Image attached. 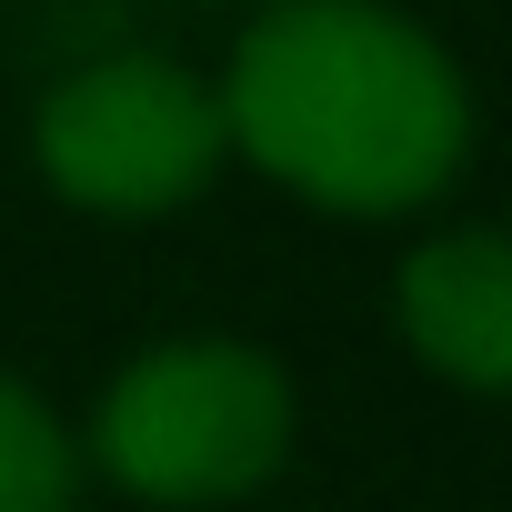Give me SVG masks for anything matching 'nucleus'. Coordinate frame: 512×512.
<instances>
[{
  "mask_svg": "<svg viewBox=\"0 0 512 512\" xmlns=\"http://www.w3.org/2000/svg\"><path fill=\"white\" fill-rule=\"evenodd\" d=\"M392 312H402V342L442 382H462V392L512 382V251H502V231L422 241L392 282Z\"/></svg>",
  "mask_w": 512,
  "mask_h": 512,
  "instance_id": "nucleus-4",
  "label": "nucleus"
},
{
  "mask_svg": "<svg viewBox=\"0 0 512 512\" xmlns=\"http://www.w3.org/2000/svg\"><path fill=\"white\" fill-rule=\"evenodd\" d=\"M81 492V452L51 422V402L31 382L0 372V512H71Z\"/></svg>",
  "mask_w": 512,
  "mask_h": 512,
  "instance_id": "nucleus-5",
  "label": "nucleus"
},
{
  "mask_svg": "<svg viewBox=\"0 0 512 512\" xmlns=\"http://www.w3.org/2000/svg\"><path fill=\"white\" fill-rule=\"evenodd\" d=\"M31 141H41L51 191L81 211H111V221H151V211L191 201L231 151L221 101L161 51H111V61L71 71L41 101Z\"/></svg>",
  "mask_w": 512,
  "mask_h": 512,
  "instance_id": "nucleus-3",
  "label": "nucleus"
},
{
  "mask_svg": "<svg viewBox=\"0 0 512 512\" xmlns=\"http://www.w3.org/2000/svg\"><path fill=\"white\" fill-rule=\"evenodd\" d=\"M211 101L231 151L362 221L432 201L472 151V91L452 51L382 0H282L262 31H241Z\"/></svg>",
  "mask_w": 512,
  "mask_h": 512,
  "instance_id": "nucleus-1",
  "label": "nucleus"
},
{
  "mask_svg": "<svg viewBox=\"0 0 512 512\" xmlns=\"http://www.w3.org/2000/svg\"><path fill=\"white\" fill-rule=\"evenodd\" d=\"M91 452L131 502H241L292 452V382L251 342H161L101 392Z\"/></svg>",
  "mask_w": 512,
  "mask_h": 512,
  "instance_id": "nucleus-2",
  "label": "nucleus"
}]
</instances>
